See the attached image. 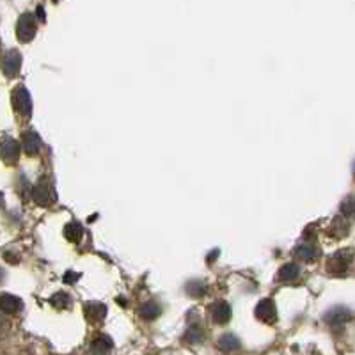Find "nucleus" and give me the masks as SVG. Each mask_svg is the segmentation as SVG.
Returning a JSON list of instances; mask_svg holds the SVG:
<instances>
[{"mask_svg": "<svg viewBox=\"0 0 355 355\" xmlns=\"http://www.w3.org/2000/svg\"><path fill=\"white\" fill-rule=\"evenodd\" d=\"M12 105L15 110L20 114L21 117H28L33 112V101H31V94H28L27 89L24 85H18L12 93Z\"/></svg>", "mask_w": 355, "mask_h": 355, "instance_id": "nucleus-1", "label": "nucleus"}, {"mask_svg": "<svg viewBox=\"0 0 355 355\" xmlns=\"http://www.w3.org/2000/svg\"><path fill=\"white\" fill-rule=\"evenodd\" d=\"M17 34L18 40L25 41V43L36 36V18H34V15H31V12L21 15L17 25Z\"/></svg>", "mask_w": 355, "mask_h": 355, "instance_id": "nucleus-2", "label": "nucleus"}, {"mask_svg": "<svg viewBox=\"0 0 355 355\" xmlns=\"http://www.w3.org/2000/svg\"><path fill=\"white\" fill-rule=\"evenodd\" d=\"M0 157L6 164H17L20 157V146L15 139L2 137L0 139Z\"/></svg>", "mask_w": 355, "mask_h": 355, "instance_id": "nucleus-3", "label": "nucleus"}, {"mask_svg": "<svg viewBox=\"0 0 355 355\" xmlns=\"http://www.w3.org/2000/svg\"><path fill=\"white\" fill-rule=\"evenodd\" d=\"M21 66V55L17 50H8V52L2 55V69L8 77H15L18 75Z\"/></svg>", "mask_w": 355, "mask_h": 355, "instance_id": "nucleus-4", "label": "nucleus"}, {"mask_svg": "<svg viewBox=\"0 0 355 355\" xmlns=\"http://www.w3.org/2000/svg\"><path fill=\"white\" fill-rule=\"evenodd\" d=\"M33 198L37 205H50L53 201V189L46 180H41L33 189Z\"/></svg>", "mask_w": 355, "mask_h": 355, "instance_id": "nucleus-5", "label": "nucleus"}, {"mask_svg": "<svg viewBox=\"0 0 355 355\" xmlns=\"http://www.w3.org/2000/svg\"><path fill=\"white\" fill-rule=\"evenodd\" d=\"M352 266V250L347 252H338L336 256H332L331 261V270L334 274H343V272L350 270Z\"/></svg>", "mask_w": 355, "mask_h": 355, "instance_id": "nucleus-6", "label": "nucleus"}, {"mask_svg": "<svg viewBox=\"0 0 355 355\" xmlns=\"http://www.w3.org/2000/svg\"><path fill=\"white\" fill-rule=\"evenodd\" d=\"M210 313H211V318H214L215 323H227L231 320V307L227 302H215L211 304L210 307Z\"/></svg>", "mask_w": 355, "mask_h": 355, "instance_id": "nucleus-7", "label": "nucleus"}, {"mask_svg": "<svg viewBox=\"0 0 355 355\" xmlns=\"http://www.w3.org/2000/svg\"><path fill=\"white\" fill-rule=\"evenodd\" d=\"M256 316L265 323H274L275 318H277V316H275L274 302L268 299L261 300V302L258 304V307H256Z\"/></svg>", "mask_w": 355, "mask_h": 355, "instance_id": "nucleus-8", "label": "nucleus"}, {"mask_svg": "<svg viewBox=\"0 0 355 355\" xmlns=\"http://www.w3.org/2000/svg\"><path fill=\"white\" fill-rule=\"evenodd\" d=\"M24 148L27 155H37L43 148V142H41V137L37 135L34 130H28L24 135Z\"/></svg>", "mask_w": 355, "mask_h": 355, "instance_id": "nucleus-9", "label": "nucleus"}, {"mask_svg": "<svg viewBox=\"0 0 355 355\" xmlns=\"http://www.w3.org/2000/svg\"><path fill=\"white\" fill-rule=\"evenodd\" d=\"M21 307H24V304L15 295H0V309L8 313V315H15V313L21 311Z\"/></svg>", "mask_w": 355, "mask_h": 355, "instance_id": "nucleus-10", "label": "nucleus"}, {"mask_svg": "<svg viewBox=\"0 0 355 355\" xmlns=\"http://www.w3.org/2000/svg\"><path fill=\"white\" fill-rule=\"evenodd\" d=\"M320 254V250L316 249V245H313V242H306L297 249V256L302 258L304 261H313L316 259V256Z\"/></svg>", "mask_w": 355, "mask_h": 355, "instance_id": "nucleus-11", "label": "nucleus"}, {"mask_svg": "<svg viewBox=\"0 0 355 355\" xmlns=\"http://www.w3.org/2000/svg\"><path fill=\"white\" fill-rule=\"evenodd\" d=\"M299 275H300V268L295 265V263H290V265L283 266L281 272H279V279L284 281V283H291V281H295V279H299Z\"/></svg>", "mask_w": 355, "mask_h": 355, "instance_id": "nucleus-12", "label": "nucleus"}, {"mask_svg": "<svg viewBox=\"0 0 355 355\" xmlns=\"http://www.w3.org/2000/svg\"><path fill=\"white\" fill-rule=\"evenodd\" d=\"M105 306H101V304H89L85 306V315L87 318L94 320V322H100V320L105 318Z\"/></svg>", "mask_w": 355, "mask_h": 355, "instance_id": "nucleus-13", "label": "nucleus"}, {"mask_svg": "<svg viewBox=\"0 0 355 355\" xmlns=\"http://www.w3.org/2000/svg\"><path fill=\"white\" fill-rule=\"evenodd\" d=\"M239 347H240L239 339L234 338V336L226 334V336H222V338L218 339V348H220V350H224V352H233V350H236Z\"/></svg>", "mask_w": 355, "mask_h": 355, "instance_id": "nucleus-14", "label": "nucleus"}, {"mask_svg": "<svg viewBox=\"0 0 355 355\" xmlns=\"http://www.w3.org/2000/svg\"><path fill=\"white\" fill-rule=\"evenodd\" d=\"M185 338L190 345H199L202 341V338H205V334H202V327H199V325H192V327L187 331Z\"/></svg>", "mask_w": 355, "mask_h": 355, "instance_id": "nucleus-15", "label": "nucleus"}, {"mask_svg": "<svg viewBox=\"0 0 355 355\" xmlns=\"http://www.w3.org/2000/svg\"><path fill=\"white\" fill-rule=\"evenodd\" d=\"M187 293L192 295V297H201L206 293V284L201 281H192V283L187 284Z\"/></svg>", "mask_w": 355, "mask_h": 355, "instance_id": "nucleus-16", "label": "nucleus"}, {"mask_svg": "<svg viewBox=\"0 0 355 355\" xmlns=\"http://www.w3.org/2000/svg\"><path fill=\"white\" fill-rule=\"evenodd\" d=\"M157 315H160V307H158L155 302L144 304V307L141 309V316H142V318H146V320L155 318Z\"/></svg>", "mask_w": 355, "mask_h": 355, "instance_id": "nucleus-17", "label": "nucleus"}, {"mask_svg": "<svg viewBox=\"0 0 355 355\" xmlns=\"http://www.w3.org/2000/svg\"><path fill=\"white\" fill-rule=\"evenodd\" d=\"M82 234H84V231H82V227L78 224H69L66 227V239L71 240V242H78L82 239Z\"/></svg>", "mask_w": 355, "mask_h": 355, "instance_id": "nucleus-18", "label": "nucleus"}, {"mask_svg": "<svg viewBox=\"0 0 355 355\" xmlns=\"http://www.w3.org/2000/svg\"><path fill=\"white\" fill-rule=\"evenodd\" d=\"M347 318H350V316H348L343 309H338V311H332L331 315L327 316V322H331L332 325H339V323H345V320Z\"/></svg>", "mask_w": 355, "mask_h": 355, "instance_id": "nucleus-19", "label": "nucleus"}, {"mask_svg": "<svg viewBox=\"0 0 355 355\" xmlns=\"http://www.w3.org/2000/svg\"><path fill=\"white\" fill-rule=\"evenodd\" d=\"M52 304H53V306L66 307V306H69V297L66 293L55 295V297H53V299H52Z\"/></svg>", "mask_w": 355, "mask_h": 355, "instance_id": "nucleus-20", "label": "nucleus"}, {"mask_svg": "<svg viewBox=\"0 0 355 355\" xmlns=\"http://www.w3.org/2000/svg\"><path fill=\"white\" fill-rule=\"evenodd\" d=\"M341 210H343L345 217H352V214H354V201H352V198L345 201V206L341 205Z\"/></svg>", "mask_w": 355, "mask_h": 355, "instance_id": "nucleus-21", "label": "nucleus"}, {"mask_svg": "<svg viewBox=\"0 0 355 355\" xmlns=\"http://www.w3.org/2000/svg\"><path fill=\"white\" fill-rule=\"evenodd\" d=\"M0 279H2V268H0Z\"/></svg>", "mask_w": 355, "mask_h": 355, "instance_id": "nucleus-22", "label": "nucleus"}]
</instances>
